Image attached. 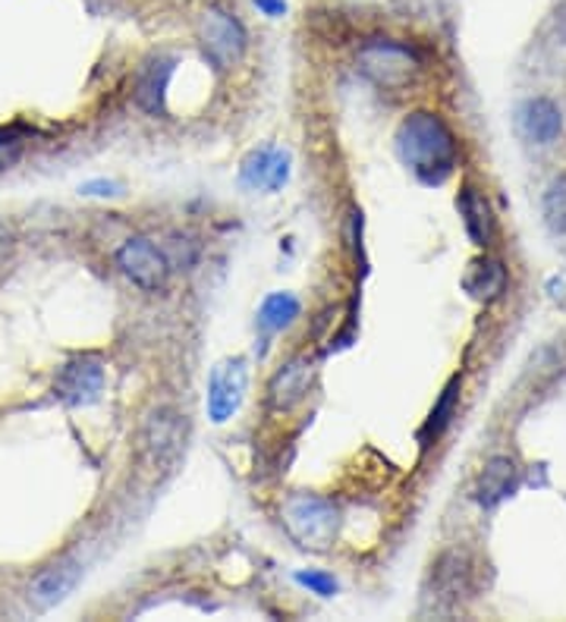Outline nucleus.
<instances>
[{
  "instance_id": "f257e3e1",
  "label": "nucleus",
  "mask_w": 566,
  "mask_h": 622,
  "mask_svg": "<svg viewBox=\"0 0 566 622\" xmlns=\"http://www.w3.org/2000/svg\"><path fill=\"white\" fill-rule=\"evenodd\" d=\"M397 151L400 161L416 174L425 186H441L456 167V139L450 126L438 114L416 111L397 129Z\"/></svg>"
},
{
  "instance_id": "f03ea898",
  "label": "nucleus",
  "mask_w": 566,
  "mask_h": 622,
  "mask_svg": "<svg viewBox=\"0 0 566 622\" xmlns=\"http://www.w3.org/2000/svg\"><path fill=\"white\" fill-rule=\"evenodd\" d=\"M280 516H284L287 534L297 541L299 547L315 550V554L330 550V544L337 541V532H340L337 506L325 500V497H315V494H293L284 504Z\"/></svg>"
},
{
  "instance_id": "7ed1b4c3",
  "label": "nucleus",
  "mask_w": 566,
  "mask_h": 622,
  "mask_svg": "<svg viewBox=\"0 0 566 622\" xmlns=\"http://www.w3.org/2000/svg\"><path fill=\"white\" fill-rule=\"evenodd\" d=\"M359 69L385 91H400L413 82L418 73V58L410 45L388 41V38H372L359 48Z\"/></svg>"
},
{
  "instance_id": "20e7f679",
  "label": "nucleus",
  "mask_w": 566,
  "mask_h": 622,
  "mask_svg": "<svg viewBox=\"0 0 566 622\" xmlns=\"http://www.w3.org/2000/svg\"><path fill=\"white\" fill-rule=\"evenodd\" d=\"M199 41H202V51H205L209 63L217 66V69H230L246 51V31L239 26V20L224 13V10H217V7L202 13Z\"/></svg>"
},
{
  "instance_id": "39448f33",
  "label": "nucleus",
  "mask_w": 566,
  "mask_h": 622,
  "mask_svg": "<svg viewBox=\"0 0 566 622\" xmlns=\"http://www.w3.org/2000/svg\"><path fill=\"white\" fill-rule=\"evenodd\" d=\"M120 270L136 283L142 287L146 293H158L164 283H167V274H171V262L167 255L146 237L126 239L117 252Z\"/></svg>"
},
{
  "instance_id": "423d86ee",
  "label": "nucleus",
  "mask_w": 566,
  "mask_h": 622,
  "mask_svg": "<svg viewBox=\"0 0 566 622\" xmlns=\"http://www.w3.org/2000/svg\"><path fill=\"white\" fill-rule=\"evenodd\" d=\"M246 384H249V368L242 358H224L214 365L209 381V418L214 424H224L237 415L246 396Z\"/></svg>"
},
{
  "instance_id": "0eeeda50",
  "label": "nucleus",
  "mask_w": 566,
  "mask_h": 622,
  "mask_svg": "<svg viewBox=\"0 0 566 622\" xmlns=\"http://www.w3.org/2000/svg\"><path fill=\"white\" fill-rule=\"evenodd\" d=\"M104 390V365L98 358L79 356L60 368L54 393L66 406H89Z\"/></svg>"
},
{
  "instance_id": "6e6552de",
  "label": "nucleus",
  "mask_w": 566,
  "mask_h": 622,
  "mask_svg": "<svg viewBox=\"0 0 566 622\" xmlns=\"http://www.w3.org/2000/svg\"><path fill=\"white\" fill-rule=\"evenodd\" d=\"M312 381H315V365L305 356L287 361L274 378H271L268 386V403L274 412H290L293 406H299L309 390H312Z\"/></svg>"
},
{
  "instance_id": "1a4fd4ad",
  "label": "nucleus",
  "mask_w": 566,
  "mask_h": 622,
  "mask_svg": "<svg viewBox=\"0 0 566 622\" xmlns=\"http://www.w3.org/2000/svg\"><path fill=\"white\" fill-rule=\"evenodd\" d=\"M290 179V151L284 149H259L252 151L242 167H239V182L246 189H265L277 192Z\"/></svg>"
},
{
  "instance_id": "9d476101",
  "label": "nucleus",
  "mask_w": 566,
  "mask_h": 622,
  "mask_svg": "<svg viewBox=\"0 0 566 622\" xmlns=\"http://www.w3.org/2000/svg\"><path fill=\"white\" fill-rule=\"evenodd\" d=\"M79 575H83V569H79L76 560H60V563L41 569V572L35 575V582L29 585L32 604L41 607V610L54 607V604H60L66 594L79 585Z\"/></svg>"
},
{
  "instance_id": "9b49d317",
  "label": "nucleus",
  "mask_w": 566,
  "mask_h": 622,
  "mask_svg": "<svg viewBox=\"0 0 566 622\" xmlns=\"http://www.w3.org/2000/svg\"><path fill=\"white\" fill-rule=\"evenodd\" d=\"M519 129L529 142L536 145H551L564 132V114L554 101L548 98H532L519 107Z\"/></svg>"
},
{
  "instance_id": "f8f14e48",
  "label": "nucleus",
  "mask_w": 566,
  "mask_h": 622,
  "mask_svg": "<svg viewBox=\"0 0 566 622\" xmlns=\"http://www.w3.org/2000/svg\"><path fill=\"white\" fill-rule=\"evenodd\" d=\"M516 484H519L516 462H513L510 456H494V459H488L485 472L478 474L476 500L485 506V509H491V506L504 504L510 494L516 491Z\"/></svg>"
},
{
  "instance_id": "ddd939ff",
  "label": "nucleus",
  "mask_w": 566,
  "mask_h": 622,
  "mask_svg": "<svg viewBox=\"0 0 566 622\" xmlns=\"http://www.w3.org/2000/svg\"><path fill=\"white\" fill-rule=\"evenodd\" d=\"M146 441H149L151 456L158 462H174L179 456V446H183V421H179V415L174 409H158L149 418Z\"/></svg>"
},
{
  "instance_id": "4468645a",
  "label": "nucleus",
  "mask_w": 566,
  "mask_h": 622,
  "mask_svg": "<svg viewBox=\"0 0 566 622\" xmlns=\"http://www.w3.org/2000/svg\"><path fill=\"white\" fill-rule=\"evenodd\" d=\"M463 290L478 302H494L507 290V267L498 258H478L463 277Z\"/></svg>"
},
{
  "instance_id": "2eb2a0df",
  "label": "nucleus",
  "mask_w": 566,
  "mask_h": 622,
  "mask_svg": "<svg viewBox=\"0 0 566 622\" xmlns=\"http://www.w3.org/2000/svg\"><path fill=\"white\" fill-rule=\"evenodd\" d=\"M174 76V60L154 58L146 66L139 89H136V101L149 111V114H164V94H167V82Z\"/></svg>"
},
{
  "instance_id": "dca6fc26",
  "label": "nucleus",
  "mask_w": 566,
  "mask_h": 622,
  "mask_svg": "<svg viewBox=\"0 0 566 622\" xmlns=\"http://www.w3.org/2000/svg\"><path fill=\"white\" fill-rule=\"evenodd\" d=\"M456 207L463 214V227H466L469 239L476 245H488L491 242V207L485 202V195H478V189L466 186L456 199Z\"/></svg>"
},
{
  "instance_id": "f3484780",
  "label": "nucleus",
  "mask_w": 566,
  "mask_h": 622,
  "mask_svg": "<svg viewBox=\"0 0 566 622\" xmlns=\"http://www.w3.org/2000/svg\"><path fill=\"white\" fill-rule=\"evenodd\" d=\"M299 318V299L290 296V293H271L262 308H259V327L268 330V333H277L284 327H290Z\"/></svg>"
},
{
  "instance_id": "a211bd4d",
  "label": "nucleus",
  "mask_w": 566,
  "mask_h": 622,
  "mask_svg": "<svg viewBox=\"0 0 566 622\" xmlns=\"http://www.w3.org/2000/svg\"><path fill=\"white\" fill-rule=\"evenodd\" d=\"M435 579H438V588L448 597H460L466 592V582H469V560L463 554L441 557V563L435 569Z\"/></svg>"
},
{
  "instance_id": "6ab92c4d",
  "label": "nucleus",
  "mask_w": 566,
  "mask_h": 622,
  "mask_svg": "<svg viewBox=\"0 0 566 622\" xmlns=\"http://www.w3.org/2000/svg\"><path fill=\"white\" fill-rule=\"evenodd\" d=\"M460 378H453L448 384V390L441 393V399H438V406L431 409V415H428V424H425V431H422V441H425V446L431 444L435 437H441V431L450 424V415H453V409H456V399H460Z\"/></svg>"
},
{
  "instance_id": "aec40b11",
  "label": "nucleus",
  "mask_w": 566,
  "mask_h": 622,
  "mask_svg": "<svg viewBox=\"0 0 566 622\" xmlns=\"http://www.w3.org/2000/svg\"><path fill=\"white\" fill-rule=\"evenodd\" d=\"M541 211H544V224L554 237H566V177L554 179L544 192V202H541Z\"/></svg>"
},
{
  "instance_id": "412c9836",
  "label": "nucleus",
  "mask_w": 566,
  "mask_h": 622,
  "mask_svg": "<svg viewBox=\"0 0 566 622\" xmlns=\"http://www.w3.org/2000/svg\"><path fill=\"white\" fill-rule=\"evenodd\" d=\"M297 582L302 588H309V592L322 594V597H330V594L337 592V582H334V575H328V572H297Z\"/></svg>"
},
{
  "instance_id": "4be33fe9",
  "label": "nucleus",
  "mask_w": 566,
  "mask_h": 622,
  "mask_svg": "<svg viewBox=\"0 0 566 622\" xmlns=\"http://www.w3.org/2000/svg\"><path fill=\"white\" fill-rule=\"evenodd\" d=\"M83 195H120V186L117 182H108V179H91V182H86L83 189H79Z\"/></svg>"
},
{
  "instance_id": "5701e85b",
  "label": "nucleus",
  "mask_w": 566,
  "mask_h": 622,
  "mask_svg": "<svg viewBox=\"0 0 566 622\" xmlns=\"http://www.w3.org/2000/svg\"><path fill=\"white\" fill-rule=\"evenodd\" d=\"M265 16H271V20H277V16H284L287 13V3L284 0H252Z\"/></svg>"
},
{
  "instance_id": "b1692460",
  "label": "nucleus",
  "mask_w": 566,
  "mask_h": 622,
  "mask_svg": "<svg viewBox=\"0 0 566 622\" xmlns=\"http://www.w3.org/2000/svg\"><path fill=\"white\" fill-rule=\"evenodd\" d=\"M13 249V233L0 224V258H7V252Z\"/></svg>"
}]
</instances>
